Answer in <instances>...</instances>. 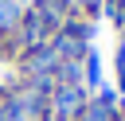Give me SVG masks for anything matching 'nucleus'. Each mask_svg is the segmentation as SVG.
Returning a JSON list of instances; mask_svg holds the SVG:
<instances>
[{"instance_id":"nucleus-3","label":"nucleus","mask_w":125,"mask_h":121,"mask_svg":"<svg viewBox=\"0 0 125 121\" xmlns=\"http://www.w3.org/2000/svg\"><path fill=\"white\" fill-rule=\"evenodd\" d=\"M20 20V8H16V0H0V27H12Z\"/></svg>"},{"instance_id":"nucleus-1","label":"nucleus","mask_w":125,"mask_h":121,"mask_svg":"<svg viewBox=\"0 0 125 121\" xmlns=\"http://www.w3.org/2000/svg\"><path fill=\"white\" fill-rule=\"evenodd\" d=\"M82 109H86L82 86H62V82H59V86L51 90V113H55L59 121H78Z\"/></svg>"},{"instance_id":"nucleus-4","label":"nucleus","mask_w":125,"mask_h":121,"mask_svg":"<svg viewBox=\"0 0 125 121\" xmlns=\"http://www.w3.org/2000/svg\"><path fill=\"white\" fill-rule=\"evenodd\" d=\"M102 78V62H98V55H86V82H98Z\"/></svg>"},{"instance_id":"nucleus-5","label":"nucleus","mask_w":125,"mask_h":121,"mask_svg":"<svg viewBox=\"0 0 125 121\" xmlns=\"http://www.w3.org/2000/svg\"><path fill=\"white\" fill-rule=\"evenodd\" d=\"M121 86H125V70H121Z\"/></svg>"},{"instance_id":"nucleus-2","label":"nucleus","mask_w":125,"mask_h":121,"mask_svg":"<svg viewBox=\"0 0 125 121\" xmlns=\"http://www.w3.org/2000/svg\"><path fill=\"white\" fill-rule=\"evenodd\" d=\"M113 101H117L113 90H102L94 101H86V109H82L78 121H117V117H113Z\"/></svg>"}]
</instances>
